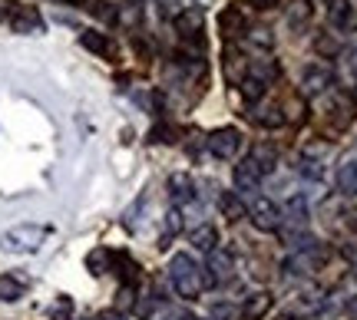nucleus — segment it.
Returning <instances> with one entry per match:
<instances>
[{
	"label": "nucleus",
	"instance_id": "41",
	"mask_svg": "<svg viewBox=\"0 0 357 320\" xmlns=\"http://www.w3.org/2000/svg\"><path fill=\"white\" fill-rule=\"evenodd\" d=\"M344 255L351 257V268H354V281H357V248H344Z\"/></svg>",
	"mask_w": 357,
	"mask_h": 320
},
{
	"label": "nucleus",
	"instance_id": "43",
	"mask_svg": "<svg viewBox=\"0 0 357 320\" xmlns=\"http://www.w3.org/2000/svg\"><path fill=\"white\" fill-rule=\"evenodd\" d=\"M70 3H86V0H70Z\"/></svg>",
	"mask_w": 357,
	"mask_h": 320
},
{
	"label": "nucleus",
	"instance_id": "3",
	"mask_svg": "<svg viewBox=\"0 0 357 320\" xmlns=\"http://www.w3.org/2000/svg\"><path fill=\"white\" fill-rule=\"evenodd\" d=\"M248 215H252V225H255L258 231H278L281 228V208L275 205L271 198H265V195H258L255 202H252Z\"/></svg>",
	"mask_w": 357,
	"mask_h": 320
},
{
	"label": "nucleus",
	"instance_id": "22",
	"mask_svg": "<svg viewBox=\"0 0 357 320\" xmlns=\"http://www.w3.org/2000/svg\"><path fill=\"white\" fill-rule=\"evenodd\" d=\"M314 53H318V56L334 60V56L341 53V40L334 37V33H318V37H314Z\"/></svg>",
	"mask_w": 357,
	"mask_h": 320
},
{
	"label": "nucleus",
	"instance_id": "23",
	"mask_svg": "<svg viewBox=\"0 0 357 320\" xmlns=\"http://www.w3.org/2000/svg\"><path fill=\"white\" fill-rule=\"evenodd\" d=\"M265 86H268V83H265L261 77H255V73H248V77H245L242 83H238V90H242V96H245V99H252V103L265 96Z\"/></svg>",
	"mask_w": 357,
	"mask_h": 320
},
{
	"label": "nucleus",
	"instance_id": "12",
	"mask_svg": "<svg viewBox=\"0 0 357 320\" xmlns=\"http://www.w3.org/2000/svg\"><path fill=\"white\" fill-rule=\"evenodd\" d=\"M169 195H172V202H176V205H185V202L195 198V182H192L185 172H178V175L169 179Z\"/></svg>",
	"mask_w": 357,
	"mask_h": 320
},
{
	"label": "nucleus",
	"instance_id": "16",
	"mask_svg": "<svg viewBox=\"0 0 357 320\" xmlns=\"http://www.w3.org/2000/svg\"><path fill=\"white\" fill-rule=\"evenodd\" d=\"M26 291V278L20 274H0V301H20Z\"/></svg>",
	"mask_w": 357,
	"mask_h": 320
},
{
	"label": "nucleus",
	"instance_id": "10",
	"mask_svg": "<svg viewBox=\"0 0 357 320\" xmlns=\"http://www.w3.org/2000/svg\"><path fill=\"white\" fill-rule=\"evenodd\" d=\"M271 304H275V297L268 294V291H258V294H252L242 304V320H265Z\"/></svg>",
	"mask_w": 357,
	"mask_h": 320
},
{
	"label": "nucleus",
	"instance_id": "32",
	"mask_svg": "<svg viewBox=\"0 0 357 320\" xmlns=\"http://www.w3.org/2000/svg\"><path fill=\"white\" fill-rule=\"evenodd\" d=\"M172 136H176V132H172L169 126H155L153 132H149V142H176Z\"/></svg>",
	"mask_w": 357,
	"mask_h": 320
},
{
	"label": "nucleus",
	"instance_id": "36",
	"mask_svg": "<svg viewBox=\"0 0 357 320\" xmlns=\"http://www.w3.org/2000/svg\"><path fill=\"white\" fill-rule=\"evenodd\" d=\"M153 310H155V301H153V297H149V301H139V304H136V314H139L142 320L153 317Z\"/></svg>",
	"mask_w": 357,
	"mask_h": 320
},
{
	"label": "nucleus",
	"instance_id": "15",
	"mask_svg": "<svg viewBox=\"0 0 357 320\" xmlns=\"http://www.w3.org/2000/svg\"><path fill=\"white\" fill-rule=\"evenodd\" d=\"M225 77H229V83H235V86L248 77V60H245L238 50H225Z\"/></svg>",
	"mask_w": 357,
	"mask_h": 320
},
{
	"label": "nucleus",
	"instance_id": "27",
	"mask_svg": "<svg viewBox=\"0 0 357 320\" xmlns=\"http://www.w3.org/2000/svg\"><path fill=\"white\" fill-rule=\"evenodd\" d=\"M73 317V301L70 297H56V304L50 307V320H70Z\"/></svg>",
	"mask_w": 357,
	"mask_h": 320
},
{
	"label": "nucleus",
	"instance_id": "25",
	"mask_svg": "<svg viewBox=\"0 0 357 320\" xmlns=\"http://www.w3.org/2000/svg\"><path fill=\"white\" fill-rule=\"evenodd\" d=\"M337 185H341V192L357 195V162L341 166V172H337Z\"/></svg>",
	"mask_w": 357,
	"mask_h": 320
},
{
	"label": "nucleus",
	"instance_id": "5",
	"mask_svg": "<svg viewBox=\"0 0 357 320\" xmlns=\"http://www.w3.org/2000/svg\"><path fill=\"white\" fill-rule=\"evenodd\" d=\"M331 83H334V70L324 63H311V66H305V73H301V93H305V96H321Z\"/></svg>",
	"mask_w": 357,
	"mask_h": 320
},
{
	"label": "nucleus",
	"instance_id": "17",
	"mask_svg": "<svg viewBox=\"0 0 357 320\" xmlns=\"http://www.w3.org/2000/svg\"><path fill=\"white\" fill-rule=\"evenodd\" d=\"M328 17H331V24L341 26V30H347V26L354 24V13H351V3H347V0H328Z\"/></svg>",
	"mask_w": 357,
	"mask_h": 320
},
{
	"label": "nucleus",
	"instance_id": "26",
	"mask_svg": "<svg viewBox=\"0 0 357 320\" xmlns=\"http://www.w3.org/2000/svg\"><path fill=\"white\" fill-rule=\"evenodd\" d=\"M245 33H248V43H252V47H261V50H271V47H275V37H271L268 26H255V30H245Z\"/></svg>",
	"mask_w": 357,
	"mask_h": 320
},
{
	"label": "nucleus",
	"instance_id": "6",
	"mask_svg": "<svg viewBox=\"0 0 357 320\" xmlns=\"http://www.w3.org/2000/svg\"><path fill=\"white\" fill-rule=\"evenodd\" d=\"M176 24V33L182 40H192V43H199V47H205L202 43V26H205V17H202V10H195V7H189V10H182L172 20Z\"/></svg>",
	"mask_w": 357,
	"mask_h": 320
},
{
	"label": "nucleus",
	"instance_id": "34",
	"mask_svg": "<svg viewBox=\"0 0 357 320\" xmlns=\"http://www.w3.org/2000/svg\"><path fill=\"white\" fill-rule=\"evenodd\" d=\"M284 109H288V119H291V122H301V115H305V106H301V99H291V103L284 106Z\"/></svg>",
	"mask_w": 357,
	"mask_h": 320
},
{
	"label": "nucleus",
	"instance_id": "13",
	"mask_svg": "<svg viewBox=\"0 0 357 320\" xmlns=\"http://www.w3.org/2000/svg\"><path fill=\"white\" fill-rule=\"evenodd\" d=\"M281 221H288L291 228H305L307 225V202L301 198V195H291L288 208L281 211Z\"/></svg>",
	"mask_w": 357,
	"mask_h": 320
},
{
	"label": "nucleus",
	"instance_id": "2",
	"mask_svg": "<svg viewBox=\"0 0 357 320\" xmlns=\"http://www.w3.org/2000/svg\"><path fill=\"white\" fill-rule=\"evenodd\" d=\"M43 238H47L43 225H17V228L0 234V248L13 251V255H33L40 244H43Z\"/></svg>",
	"mask_w": 357,
	"mask_h": 320
},
{
	"label": "nucleus",
	"instance_id": "9",
	"mask_svg": "<svg viewBox=\"0 0 357 320\" xmlns=\"http://www.w3.org/2000/svg\"><path fill=\"white\" fill-rule=\"evenodd\" d=\"M261 168H258V162L248 155V159H242L238 166H235V185L242 189V192H255L258 189V182H261Z\"/></svg>",
	"mask_w": 357,
	"mask_h": 320
},
{
	"label": "nucleus",
	"instance_id": "14",
	"mask_svg": "<svg viewBox=\"0 0 357 320\" xmlns=\"http://www.w3.org/2000/svg\"><path fill=\"white\" fill-rule=\"evenodd\" d=\"M311 13H314L311 0H291V3H288V10H284V20H288V26L301 30V26H307Z\"/></svg>",
	"mask_w": 357,
	"mask_h": 320
},
{
	"label": "nucleus",
	"instance_id": "1",
	"mask_svg": "<svg viewBox=\"0 0 357 320\" xmlns=\"http://www.w3.org/2000/svg\"><path fill=\"white\" fill-rule=\"evenodd\" d=\"M169 278H172L176 294L185 297V301H195V297L202 294V287H205L202 268H199L189 255H176L172 261H169Z\"/></svg>",
	"mask_w": 357,
	"mask_h": 320
},
{
	"label": "nucleus",
	"instance_id": "7",
	"mask_svg": "<svg viewBox=\"0 0 357 320\" xmlns=\"http://www.w3.org/2000/svg\"><path fill=\"white\" fill-rule=\"evenodd\" d=\"M10 26H13V33H40L43 30V17H40L37 7H13L10 13Z\"/></svg>",
	"mask_w": 357,
	"mask_h": 320
},
{
	"label": "nucleus",
	"instance_id": "24",
	"mask_svg": "<svg viewBox=\"0 0 357 320\" xmlns=\"http://www.w3.org/2000/svg\"><path fill=\"white\" fill-rule=\"evenodd\" d=\"M109 261H113V255H109L106 248H96V251H89V255H86L89 274H106V271H109Z\"/></svg>",
	"mask_w": 357,
	"mask_h": 320
},
{
	"label": "nucleus",
	"instance_id": "4",
	"mask_svg": "<svg viewBox=\"0 0 357 320\" xmlns=\"http://www.w3.org/2000/svg\"><path fill=\"white\" fill-rule=\"evenodd\" d=\"M238 145H242V132L238 129H215L208 136V152L215 155L218 162H229L231 155L238 152Z\"/></svg>",
	"mask_w": 357,
	"mask_h": 320
},
{
	"label": "nucleus",
	"instance_id": "42",
	"mask_svg": "<svg viewBox=\"0 0 357 320\" xmlns=\"http://www.w3.org/2000/svg\"><path fill=\"white\" fill-rule=\"evenodd\" d=\"M7 7H13V3H7V0H0V20L7 17Z\"/></svg>",
	"mask_w": 357,
	"mask_h": 320
},
{
	"label": "nucleus",
	"instance_id": "28",
	"mask_svg": "<svg viewBox=\"0 0 357 320\" xmlns=\"http://www.w3.org/2000/svg\"><path fill=\"white\" fill-rule=\"evenodd\" d=\"M258 122H261V126H268V129H275V126H281V122H284V113H281L278 106H268V109H261V113H258Z\"/></svg>",
	"mask_w": 357,
	"mask_h": 320
},
{
	"label": "nucleus",
	"instance_id": "8",
	"mask_svg": "<svg viewBox=\"0 0 357 320\" xmlns=\"http://www.w3.org/2000/svg\"><path fill=\"white\" fill-rule=\"evenodd\" d=\"M218 26H222V37L225 40H238L245 33V10L238 7V3L225 7L222 17H218Z\"/></svg>",
	"mask_w": 357,
	"mask_h": 320
},
{
	"label": "nucleus",
	"instance_id": "38",
	"mask_svg": "<svg viewBox=\"0 0 357 320\" xmlns=\"http://www.w3.org/2000/svg\"><path fill=\"white\" fill-rule=\"evenodd\" d=\"M96 320H126V314H123V310H102Z\"/></svg>",
	"mask_w": 357,
	"mask_h": 320
},
{
	"label": "nucleus",
	"instance_id": "29",
	"mask_svg": "<svg viewBox=\"0 0 357 320\" xmlns=\"http://www.w3.org/2000/svg\"><path fill=\"white\" fill-rule=\"evenodd\" d=\"M129 307H136V291H132V284H123V287H119L116 310H129Z\"/></svg>",
	"mask_w": 357,
	"mask_h": 320
},
{
	"label": "nucleus",
	"instance_id": "40",
	"mask_svg": "<svg viewBox=\"0 0 357 320\" xmlns=\"http://www.w3.org/2000/svg\"><path fill=\"white\" fill-rule=\"evenodd\" d=\"M275 3H278V0H252V7H255V10H271Z\"/></svg>",
	"mask_w": 357,
	"mask_h": 320
},
{
	"label": "nucleus",
	"instance_id": "44",
	"mask_svg": "<svg viewBox=\"0 0 357 320\" xmlns=\"http://www.w3.org/2000/svg\"><path fill=\"white\" fill-rule=\"evenodd\" d=\"M86 320H96V317H86Z\"/></svg>",
	"mask_w": 357,
	"mask_h": 320
},
{
	"label": "nucleus",
	"instance_id": "33",
	"mask_svg": "<svg viewBox=\"0 0 357 320\" xmlns=\"http://www.w3.org/2000/svg\"><path fill=\"white\" fill-rule=\"evenodd\" d=\"M172 3H176V0H159V3H155V7H159V17H166V20H176L182 10H176Z\"/></svg>",
	"mask_w": 357,
	"mask_h": 320
},
{
	"label": "nucleus",
	"instance_id": "21",
	"mask_svg": "<svg viewBox=\"0 0 357 320\" xmlns=\"http://www.w3.org/2000/svg\"><path fill=\"white\" fill-rule=\"evenodd\" d=\"M218 208H222V215L229 218V221H242L245 215H248V208L238 202V195H222V202H218Z\"/></svg>",
	"mask_w": 357,
	"mask_h": 320
},
{
	"label": "nucleus",
	"instance_id": "19",
	"mask_svg": "<svg viewBox=\"0 0 357 320\" xmlns=\"http://www.w3.org/2000/svg\"><path fill=\"white\" fill-rule=\"evenodd\" d=\"M116 20L123 26H139L142 24V0H123V7L116 10Z\"/></svg>",
	"mask_w": 357,
	"mask_h": 320
},
{
	"label": "nucleus",
	"instance_id": "35",
	"mask_svg": "<svg viewBox=\"0 0 357 320\" xmlns=\"http://www.w3.org/2000/svg\"><path fill=\"white\" fill-rule=\"evenodd\" d=\"M301 172H305L307 179H321V162H314V159H305V162H301Z\"/></svg>",
	"mask_w": 357,
	"mask_h": 320
},
{
	"label": "nucleus",
	"instance_id": "20",
	"mask_svg": "<svg viewBox=\"0 0 357 320\" xmlns=\"http://www.w3.org/2000/svg\"><path fill=\"white\" fill-rule=\"evenodd\" d=\"M252 159H255L258 168L268 175L271 168L278 166V149H275V145H268V142H261V145H255V149H252Z\"/></svg>",
	"mask_w": 357,
	"mask_h": 320
},
{
	"label": "nucleus",
	"instance_id": "11",
	"mask_svg": "<svg viewBox=\"0 0 357 320\" xmlns=\"http://www.w3.org/2000/svg\"><path fill=\"white\" fill-rule=\"evenodd\" d=\"M79 43H83V47H86L89 53H96V56H106V60H113V56H116L113 40L106 37V33H96V30H86V33L79 37Z\"/></svg>",
	"mask_w": 357,
	"mask_h": 320
},
{
	"label": "nucleus",
	"instance_id": "39",
	"mask_svg": "<svg viewBox=\"0 0 357 320\" xmlns=\"http://www.w3.org/2000/svg\"><path fill=\"white\" fill-rule=\"evenodd\" d=\"M344 314H347V320H357V297H351L344 304Z\"/></svg>",
	"mask_w": 357,
	"mask_h": 320
},
{
	"label": "nucleus",
	"instance_id": "37",
	"mask_svg": "<svg viewBox=\"0 0 357 320\" xmlns=\"http://www.w3.org/2000/svg\"><path fill=\"white\" fill-rule=\"evenodd\" d=\"M178 228H182V215H178V211H169L166 215V231L169 234H176Z\"/></svg>",
	"mask_w": 357,
	"mask_h": 320
},
{
	"label": "nucleus",
	"instance_id": "31",
	"mask_svg": "<svg viewBox=\"0 0 357 320\" xmlns=\"http://www.w3.org/2000/svg\"><path fill=\"white\" fill-rule=\"evenodd\" d=\"M93 13H96L100 20H106V24H113V20H116L113 3H106V0H96V3H93Z\"/></svg>",
	"mask_w": 357,
	"mask_h": 320
},
{
	"label": "nucleus",
	"instance_id": "30",
	"mask_svg": "<svg viewBox=\"0 0 357 320\" xmlns=\"http://www.w3.org/2000/svg\"><path fill=\"white\" fill-rule=\"evenodd\" d=\"M208 317H212V320H235V317H238V310L231 307V304H212Z\"/></svg>",
	"mask_w": 357,
	"mask_h": 320
},
{
	"label": "nucleus",
	"instance_id": "18",
	"mask_svg": "<svg viewBox=\"0 0 357 320\" xmlns=\"http://www.w3.org/2000/svg\"><path fill=\"white\" fill-rule=\"evenodd\" d=\"M189 241L195 244L199 251H205V255H208V251H215L218 234H215V228H212V225H199V228L189 234Z\"/></svg>",
	"mask_w": 357,
	"mask_h": 320
}]
</instances>
